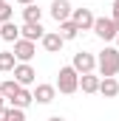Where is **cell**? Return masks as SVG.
<instances>
[{"instance_id":"6da1fadb","label":"cell","mask_w":119,"mask_h":121,"mask_svg":"<svg viewBox=\"0 0 119 121\" xmlns=\"http://www.w3.org/2000/svg\"><path fill=\"white\" fill-rule=\"evenodd\" d=\"M96 68H99L102 79L116 76V73H119V51H116V48H105V51H99V56H96Z\"/></svg>"},{"instance_id":"7a4b0ae2","label":"cell","mask_w":119,"mask_h":121,"mask_svg":"<svg viewBox=\"0 0 119 121\" xmlns=\"http://www.w3.org/2000/svg\"><path fill=\"white\" fill-rule=\"evenodd\" d=\"M60 93H77L79 90V73L68 65V68H60V73H57V85H54Z\"/></svg>"},{"instance_id":"3957f363","label":"cell","mask_w":119,"mask_h":121,"mask_svg":"<svg viewBox=\"0 0 119 121\" xmlns=\"http://www.w3.org/2000/svg\"><path fill=\"white\" fill-rule=\"evenodd\" d=\"M94 34H96L99 39L111 42V39H116L119 26L114 23V20H111V17H94Z\"/></svg>"},{"instance_id":"277c9868","label":"cell","mask_w":119,"mask_h":121,"mask_svg":"<svg viewBox=\"0 0 119 121\" xmlns=\"http://www.w3.org/2000/svg\"><path fill=\"white\" fill-rule=\"evenodd\" d=\"M77 73H94V68H96V56L88 54V51H79V54H74V65H71Z\"/></svg>"},{"instance_id":"5b68a950","label":"cell","mask_w":119,"mask_h":121,"mask_svg":"<svg viewBox=\"0 0 119 121\" xmlns=\"http://www.w3.org/2000/svg\"><path fill=\"white\" fill-rule=\"evenodd\" d=\"M68 20H71L79 31L94 28V14H91V9H71V17H68Z\"/></svg>"},{"instance_id":"8992f818","label":"cell","mask_w":119,"mask_h":121,"mask_svg":"<svg viewBox=\"0 0 119 121\" xmlns=\"http://www.w3.org/2000/svg\"><path fill=\"white\" fill-rule=\"evenodd\" d=\"M34 68H31L29 62H20V65H14V82L20 85V87H26V85H31L34 82Z\"/></svg>"},{"instance_id":"52a82bcc","label":"cell","mask_w":119,"mask_h":121,"mask_svg":"<svg viewBox=\"0 0 119 121\" xmlns=\"http://www.w3.org/2000/svg\"><path fill=\"white\" fill-rule=\"evenodd\" d=\"M14 59H20V62H29L34 54H37V48H34V42H29V39H17L14 42Z\"/></svg>"},{"instance_id":"ba28073f","label":"cell","mask_w":119,"mask_h":121,"mask_svg":"<svg viewBox=\"0 0 119 121\" xmlns=\"http://www.w3.org/2000/svg\"><path fill=\"white\" fill-rule=\"evenodd\" d=\"M54 96H57V87H54V85H37V90L31 93V99L40 101V104H51Z\"/></svg>"},{"instance_id":"9c48e42d","label":"cell","mask_w":119,"mask_h":121,"mask_svg":"<svg viewBox=\"0 0 119 121\" xmlns=\"http://www.w3.org/2000/svg\"><path fill=\"white\" fill-rule=\"evenodd\" d=\"M43 34H45V28H43L40 23H26V26L20 28V39H29V42H37V39H43Z\"/></svg>"},{"instance_id":"30bf717a","label":"cell","mask_w":119,"mask_h":121,"mask_svg":"<svg viewBox=\"0 0 119 121\" xmlns=\"http://www.w3.org/2000/svg\"><path fill=\"white\" fill-rule=\"evenodd\" d=\"M51 17H54L57 23L68 20V17H71V3H68V0H54V3H51Z\"/></svg>"},{"instance_id":"8fae6325","label":"cell","mask_w":119,"mask_h":121,"mask_svg":"<svg viewBox=\"0 0 119 121\" xmlns=\"http://www.w3.org/2000/svg\"><path fill=\"white\" fill-rule=\"evenodd\" d=\"M96 93H102L105 99H114V96H119V82L111 76V79H99V90Z\"/></svg>"},{"instance_id":"7c38bea8","label":"cell","mask_w":119,"mask_h":121,"mask_svg":"<svg viewBox=\"0 0 119 121\" xmlns=\"http://www.w3.org/2000/svg\"><path fill=\"white\" fill-rule=\"evenodd\" d=\"M62 45H65V39H62L60 34H43V48H45L48 54H57Z\"/></svg>"},{"instance_id":"4fadbf2b","label":"cell","mask_w":119,"mask_h":121,"mask_svg":"<svg viewBox=\"0 0 119 121\" xmlns=\"http://www.w3.org/2000/svg\"><path fill=\"white\" fill-rule=\"evenodd\" d=\"M0 39H6V42H17L20 39V28L9 20V23H3L0 26Z\"/></svg>"},{"instance_id":"5bb4252c","label":"cell","mask_w":119,"mask_h":121,"mask_svg":"<svg viewBox=\"0 0 119 121\" xmlns=\"http://www.w3.org/2000/svg\"><path fill=\"white\" fill-rule=\"evenodd\" d=\"M79 87H82V93H96L99 90V76L82 73V76H79Z\"/></svg>"},{"instance_id":"9a60e30c","label":"cell","mask_w":119,"mask_h":121,"mask_svg":"<svg viewBox=\"0 0 119 121\" xmlns=\"http://www.w3.org/2000/svg\"><path fill=\"white\" fill-rule=\"evenodd\" d=\"M31 101H34V99H31V93L26 90V87H20V90H17V96L11 99V107H20V110H26Z\"/></svg>"},{"instance_id":"2e32d148","label":"cell","mask_w":119,"mask_h":121,"mask_svg":"<svg viewBox=\"0 0 119 121\" xmlns=\"http://www.w3.org/2000/svg\"><path fill=\"white\" fill-rule=\"evenodd\" d=\"M17 90H20V85H17L14 79H6V82L0 85V96H3V99H9V101L17 96Z\"/></svg>"},{"instance_id":"e0dca14e","label":"cell","mask_w":119,"mask_h":121,"mask_svg":"<svg viewBox=\"0 0 119 121\" xmlns=\"http://www.w3.org/2000/svg\"><path fill=\"white\" fill-rule=\"evenodd\" d=\"M57 34L62 37V39H74V37L79 34V28H77L71 20H62V23H60V31H57Z\"/></svg>"},{"instance_id":"ac0fdd59","label":"cell","mask_w":119,"mask_h":121,"mask_svg":"<svg viewBox=\"0 0 119 121\" xmlns=\"http://www.w3.org/2000/svg\"><path fill=\"white\" fill-rule=\"evenodd\" d=\"M40 17H43V9H37L34 3L23 9V20H26V23H40Z\"/></svg>"},{"instance_id":"d6986e66","label":"cell","mask_w":119,"mask_h":121,"mask_svg":"<svg viewBox=\"0 0 119 121\" xmlns=\"http://www.w3.org/2000/svg\"><path fill=\"white\" fill-rule=\"evenodd\" d=\"M14 65H17V59H14L11 51H0V70H3V73H6V70H14Z\"/></svg>"},{"instance_id":"ffe728a7","label":"cell","mask_w":119,"mask_h":121,"mask_svg":"<svg viewBox=\"0 0 119 121\" xmlns=\"http://www.w3.org/2000/svg\"><path fill=\"white\" fill-rule=\"evenodd\" d=\"M6 121H26V113H23L20 107H9V116H6Z\"/></svg>"},{"instance_id":"44dd1931","label":"cell","mask_w":119,"mask_h":121,"mask_svg":"<svg viewBox=\"0 0 119 121\" xmlns=\"http://www.w3.org/2000/svg\"><path fill=\"white\" fill-rule=\"evenodd\" d=\"M9 20H11V6L9 3H0V26L9 23Z\"/></svg>"},{"instance_id":"7402d4cb","label":"cell","mask_w":119,"mask_h":121,"mask_svg":"<svg viewBox=\"0 0 119 121\" xmlns=\"http://www.w3.org/2000/svg\"><path fill=\"white\" fill-rule=\"evenodd\" d=\"M111 9H114V14H111V20H114V23L119 26V0H114V6H111Z\"/></svg>"},{"instance_id":"603a6c76","label":"cell","mask_w":119,"mask_h":121,"mask_svg":"<svg viewBox=\"0 0 119 121\" xmlns=\"http://www.w3.org/2000/svg\"><path fill=\"white\" fill-rule=\"evenodd\" d=\"M6 116H9V107H6V104H0V121H6Z\"/></svg>"},{"instance_id":"cb8c5ba5","label":"cell","mask_w":119,"mask_h":121,"mask_svg":"<svg viewBox=\"0 0 119 121\" xmlns=\"http://www.w3.org/2000/svg\"><path fill=\"white\" fill-rule=\"evenodd\" d=\"M48 121H65V118H62V116H51Z\"/></svg>"},{"instance_id":"d4e9b609","label":"cell","mask_w":119,"mask_h":121,"mask_svg":"<svg viewBox=\"0 0 119 121\" xmlns=\"http://www.w3.org/2000/svg\"><path fill=\"white\" fill-rule=\"evenodd\" d=\"M17 3H23V6H31V3H34V0H17Z\"/></svg>"},{"instance_id":"484cf974","label":"cell","mask_w":119,"mask_h":121,"mask_svg":"<svg viewBox=\"0 0 119 121\" xmlns=\"http://www.w3.org/2000/svg\"><path fill=\"white\" fill-rule=\"evenodd\" d=\"M116 51H119V34H116Z\"/></svg>"},{"instance_id":"4316f807","label":"cell","mask_w":119,"mask_h":121,"mask_svg":"<svg viewBox=\"0 0 119 121\" xmlns=\"http://www.w3.org/2000/svg\"><path fill=\"white\" fill-rule=\"evenodd\" d=\"M3 101H6V99H3V96H0V104H3Z\"/></svg>"},{"instance_id":"83f0119b","label":"cell","mask_w":119,"mask_h":121,"mask_svg":"<svg viewBox=\"0 0 119 121\" xmlns=\"http://www.w3.org/2000/svg\"><path fill=\"white\" fill-rule=\"evenodd\" d=\"M0 3H3V0H0Z\"/></svg>"}]
</instances>
